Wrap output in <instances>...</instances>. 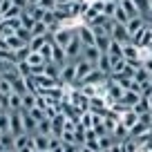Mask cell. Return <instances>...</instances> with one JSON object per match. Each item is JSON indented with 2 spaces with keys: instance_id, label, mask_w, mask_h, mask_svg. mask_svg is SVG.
I'll return each instance as SVG.
<instances>
[{
  "instance_id": "19",
  "label": "cell",
  "mask_w": 152,
  "mask_h": 152,
  "mask_svg": "<svg viewBox=\"0 0 152 152\" xmlns=\"http://www.w3.org/2000/svg\"><path fill=\"white\" fill-rule=\"evenodd\" d=\"M49 139L52 137H45V134H34V148H36V152L38 150H49Z\"/></svg>"
},
{
  "instance_id": "6",
  "label": "cell",
  "mask_w": 152,
  "mask_h": 152,
  "mask_svg": "<svg viewBox=\"0 0 152 152\" xmlns=\"http://www.w3.org/2000/svg\"><path fill=\"white\" fill-rule=\"evenodd\" d=\"M110 36L114 38V40H119V43H132V36H130V31H128V27L125 25H119V23H114V27H112V31H110Z\"/></svg>"
},
{
  "instance_id": "18",
  "label": "cell",
  "mask_w": 152,
  "mask_h": 152,
  "mask_svg": "<svg viewBox=\"0 0 152 152\" xmlns=\"http://www.w3.org/2000/svg\"><path fill=\"white\" fill-rule=\"evenodd\" d=\"M29 139H31V134L29 132H20V134H14V150H23V148L29 145Z\"/></svg>"
},
{
  "instance_id": "17",
  "label": "cell",
  "mask_w": 152,
  "mask_h": 152,
  "mask_svg": "<svg viewBox=\"0 0 152 152\" xmlns=\"http://www.w3.org/2000/svg\"><path fill=\"white\" fill-rule=\"evenodd\" d=\"M96 69H101L103 74H112V56L110 54H101V58H99V63H96Z\"/></svg>"
},
{
  "instance_id": "21",
  "label": "cell",
  "mask_w": 152,
  "mask_h": 152,
  "mask_svg": "<svg viewBox=\"0 0 152 152\" xmlns=\"http://www.w3.org/2000/svg\"><path fill=\"white\" fill-rule=\"evenodd\" d=\"M49 38H52L49 34H45V36H31V40H29V49H31V52H38V49L43 47Z\"/></svg>"
},
{
  "instance_id": "27",
  "label": "cell",
  "mask_w": 152,
  "mask_h": 152,
  "mask_svg": "<svg viewBox=\"0 0 152 152\" xmlns=\"http://www.w3.org/2000/svg\"><path fill=\"white\" fill-rule=\"evenodd\" d=\"M27 63H29L31 67H36V65H45V58H43V54H40V52H29Z\"/></svg>"
},
{
  "instance_id": "11",
  "label": "cell",
  "mask_w": 152,
  "mask_h": 152,
  "mask_svg": "<svg viewBox=\"0 0 152 152\" xmlns=\"http://www.w3.org/2000/svg\"><path fill=\"white\" fill-rule=\"evenodd\" d=\"M20 114H23V125H25V132H29V134H36L38 121L34 119V116L27 112V110H20Z\"/></svg>"
},
{
  "instance_id": "28",
  "label": "cell",
  "mask_w": 152,
  "mask_h": 152,
  "mask_svg": "<svg viewBox=\"0 0 152 152\" xmlns=\"http://www.w3.org/2000/svg\"><path fill=\"white\" fill-rule=\"evenodd\" d=\"M36 105V94L34 92H25L23 94V110H31Z\"/></svg>"
},
{
  "instance_id": "22",
  "label": "cell",
  "mask_w": 152,
  "mask_h": 152,
  "mask_svg": "<svg viewBox=\"0 0 152 152\" xmlns=\"http://www.w3.org/2000/svg\"><path fill=\"white\" fill-rule=\"evenodd\" d=\"M38 134H45V137H52V119H40L38 121V128H36Z\"/></svg>"
},
{
  "instance_id": "43",
  "label": "cell",
  "mask_w": 152,
  "mask_h": 152,
  "mask_svg": "<svg viewBox=\"0 0 152 152\" xmlns=\"http://www.w3.org/2000/svg\"><path fill=\"white\" fill-rule=\"evenodd\" d=\"M5 150H7V148H5V143L0 141V152H5Z\"/></svg>"
},
{
  "instance_id": "41",
  "label": "cell",
  "mask_w": 152,
  "mask_h": 152,
  "mask_svg": "<svg viewBox=\"0 0 152 152\" xmlns=\"http://www.w3.org/2000/svg\"><path fill=\"white\" fill-rule=\"evenodd\" d=\"M18 152H36V150H34V148H29V145H27V148H23V150H18Z\"/></svg>"
},
{
  "instance_id": "31",
  "label": "cell",
  "mask_w": 152,
  "mask_h": 152,
  "mask_svg": "<svg viewBox=\"0 0 152 152\" xmlns=\"http://www.w3.org/2000/svg\"><path fill=\"white\" fill-rule=\"evenodd\" d=\"M112 18H114V23H119V25H128L130 16H128V14H125V11H123V9L119 7V9H116V14H114Z\"/></svg>"
},
{
  "instance_id": "44",
  "label": "cell",
  "mask_w": 152,
  "mask_h": 152,
  "mask_svg": "<svg viewBox=\"0 0 152 152\" xmlns=\"http://www.w3.org/2000/svg\"><path fill=\"white\" fill-rule=\"evenodd\" d=\"M150 14H152V0H150Z\"/></svg>"
},
{
  "instance_id": "20",
  "label": "cell",
  "mask_w": 152,
  "mask_h": 152,
  "mask_svg": "<svg viewBox=\"0 0 152 152\" xmlns=\"http://www.w3.org/2000/svg\"><path fill=\"white\" fill-rule=\"evenodd\" d=\"M0 132H2V134L11 132V119H9V110H0Z\"/></svg>"
},
{
  "instance_id": "24",
  "label": "cell",
  "mask_w": 152,
  "mask_h": 152,
  "mask_svg": "<svg viewBox=\"0 0 152 152\" xmlns=\"http://www.w3.org/2000/svg\"><path fill=\"white\" fill-rule=\"evenodd\" d=\"M20 23H23V27H27L29 31H31V27L38 23V20L31 16V11H29V9H23V14H20Z\"/></svg>"
},
{
  "instance_id": "32",
  "label": "cell",
  "mask_w": 152,
  "mask_h": 152,
  "mask_svg": "<svg viewBox=\"0 0 152 152\" xmlns=\"http://www.w3.org/2000/svg\"><path fill=\"white\" fill-rule=\"evenodd\" d=\"M16 67V63H11V61H5V58H0V76L2 74H7L9 69H14Z\"/></svg>"
},
{
  "instance_id": "2",
  "label": "cell",
  "mask_w": 152,
  "mask_h": 152,
  "mask_svg": "<svg viewBox=\"0 0 152 152\" xmlns=\"http://www.w3.org/2000/svg\"><path fill=\"white\" fill-rule=\"evenodd\" d=\"M83 47H85V45L81 43V38L76 36L74 34V38H72L69 43H67V47H65V54H67V61H78V58L83 56Z\"/></svg>"
},
{
  "instance_id": "25",
  "label": "cell",
  "mask_w": 152,
  "mask_h": 152,
  "mask_svg": "<svg viewBox=\"0 0 152 152\" xmlns=\"http://www.w3.org/2000/svg\"><path fill=\"white\" fill-rule=\"evenodd\" d=\"M11 92H14V81H9L7 76H0V94L9 96Z\"/></svg>"
},
{
  "instance_id": "26",
  "label": "cell",
  "mask_w": 152,
  "mask_h": 152,
  "mask_svg": "<svg viewBox=\"0 0 152 152\" xmlns=\"http://www.w3.org/2000/svg\"><path fill=\"white\" fill-rule=\"evenodd\" d=\"M114 141H116V139H114V134H105V137H99V145H101V150H103V152H107L110 148L114 145Z\"/></svg>"
},
{
  "instance_id": "37",
  "label": "cell",
  "mask_w": 152,
  "mask_h": 152,
  "mask_svg": "<svg viewBox=\"0 0 152 152\" xmlns=\"http://www.w3.org/2000/svg\"><path fill=\"white\" fill-rule=\"evenodd\" d=\"M143 67L148 69V74H152V56L148 58V61H143Z\"/></svg>"
},
{
  "instance_id": "10",
  "label": "cell",
  "mask_w": 152,
  "mask_h": 152,
  "mask_svg": "<svg viewBox=\"0 0 152 152\" xmlns=\"http://www.w3.org/2000/svg\"><path fill=\"white\" fill-rule=\"evenodd\" d=\"M121 123H123V125H125V128H128V130H132L134 125L139 123V114L134 112L132 107H130V110H125V112L121 114Z\"/></svg>"
},
{
  "instance_id": "39",
  "label": "cell",
  "mask_w": 152,
  "mask_h": 152,
  "mask_svg": "<svg viewBox=\"0 0 152 152\" xmlns=\"http://www.w3.org/2000/svg\"><path fill=\"white\" fill-rule=\"evenodd\" d=\"M69 2H74V0H56V5H69Z\"/></svg>"
},
{
  "instance_id": "1",
  "label": "cell",
  "mask_w": 152,
  "mask_h": 152,
  "mask_svg": "<svg viewBox=\"0 0 152 152\" xmlns=\"http://www.w3.org/2000/svg\"><path fill=\"white\" fill-rule=\"evenodd\" d=\"M76 29L74 27H67V25H61L58 29H54L52 31V40L56 45H61V47H67V43H69L72 38H74Z\"/></svg>"
},
{
  "instance_id": "13",
  "label": "cell",
  "mask_w": 152,
  "mask_h": 152,
  "mask_svg": "<svg viewBox=\"0 0 152 152\" xmlns=\"http://www.w3.org/2000/svg\"><path fill=\"white\" fill-rule=\"evenodd\" d=\"M7 110H16V112H20V110H23V94L11 92V94L7 96Z\"/></svg>"
},
{
  "instance_id": "36",
  "label": "cell",
  "mask_w": 152,
  "mask_h": 152,
  "mask_svg": "<svg viewBox=\"0 0 152 152\" xmlns=\"http://www.w3.org/2000/svg\"><path fill=\"white\" fill-rule=\"evenodd\" d=\"M14 5H16V7H20V9H27L29 2H27V0H14Z\"/></svg>"
},
{
  "instance_id": "38",
  "label": "cell",
  "mask_w": 152,
  "mask_h": 152,
  "mask_svg": "<svg viewBox=\"0 0 152 152\" xmlns=\"http://www.w3.org/2000/svg\"><path fill=\"white\" fill-rule=\"evenodd\" d=\"M78 152H94V150H92V148H87V145H81V148H78Z\"/></svg>"
},
{
  "instance_id": "46",
  "label": "cell",
  "mask_w": 152,
  "mask_h": 152,
  "mask_svg": "<svg viewBox=\"0 0 152 152\" xmlns=\"http://www.w3.org/2000/svg\"><path fill=\"white\" fill-rule=\"evenodd\" d=\"M5 152H16V150H5Z\"/></svg>"
},
{
  "instance_id": "45",
  "label": "cell",
  "mask_w": 152,
  "mask_h": 152,
  "mask_svg": "<svg viewBox=\"0 0 152 152\" xmlns=\"http://www.w3.org/2000/svg\"><path fill=\"white\" fill-rule=\"evenodd\" d=\"M38 152H49V150H38Z\"/></svg>"
},
{
  "instance_id": "35",
  "label": "cell",
  "mask_w": 152,
  "mask_h": 152,
  "mask_svg": "<svg viewBox=\"0 0 152 152\" xmlns=\"http://www.w3.org/2000/svg\"><path fill=\"white\" fill-rule=\"evenodd\" d=\"M38 7H43V9H47V11H54L58 5H56V0H40Z\"/></svg>"
},
{
  "instance_id": "33",
  "label": "cell",
  "mask_w": 152,
  "mask_h": 152,
  "mask_svg": "<svg viewBox=\"0 0 152 152\" xmlns=\"http://www.w3.org/2000/svg\"><path fill=\"white\" fill-rule=\"evenodd\" d=\"M134 2H137L141 16H143V14H150V0H134Z\"/></svg>"
},
{
  "instance_id": "16",
  "label": "cell",
  "mask_w": 152,
  "mask_h": 152,
  "mask_svg": "<svg viewBox=\"0 0 152 152\" xmlns=\"http://www.w3.org/2000/svg\"><path fill=\"white\" fill-rule=\"evenodd\" d=\"M119 7L130 16V18H132V16H141V11H139V7H137L134 0H119Z\"/></svg>"
},
{
  "instance_id": "23",
  "label": "cell",
  "mask_w": 152,
  "mask_h": 152,
  "mask_svg": "<svg viewBox=\"0 0 152 152\" xmlns=\"http://www.w3.org/2000/svg\"><path fill=\"white\" fill-rule=\"evenodd\" d=\"M107 54H110L112 58H123V43H119V40H114V38H112Z\"/></svg>"
},
{
  "instance_id": "9",
  "label": "cell",
  "mask_w": 152,
  "mask_h": 152,
  "mask_svg": "<svg viewBox=\"0 0 152 152\" xmlns=\"http://www.w3.org/2000/svg\"><path fill=\"white\" fill-rule=\"evenodd\" d=\"M128 31H130V36H134V34H139V31H143L145 29V20H143V16H132V18L128 20Z\"/></svg>"
},
{
  "instance_id": "34",
  "label": "cell",
  "mask_w": 152,
  "mask_h": 152,
  "mask_svg": "<svg viewBox=\"0 0 152 152\" xmlns=\"http://www.w3.org/2000/svg\"><path fill=\"white\" fill-rule=\"evenodd\" d=\"M29 11H31V16H34V18H36V20H43V16H45V11H47V9H43V7H29Z\"/></svg>"
},
{
  "instance_id": "42",
  "label": "cell",
  "mask_w": 152,
  "mask_h": 152,
  "mask_svg": "<svg viewBox=\"0 0 152 152\" xmlns=\"http://www.w3.org/2000/svg\"><path fill=\"white\" fill-rule=\"evenodd\" d=\"M145 99H148V105H150V110H152V94H148Z\"/></svg>"
},
{
  "instance_id": "8",
  "label": "cell",
  "mask_w": 152,
  "mask_h": 152,
  "mask_svg": "<svg viewBox=\"0 0 152 152\" xmlns=\"http://www.w3.org/2000/svg\"><path fill=\"white\" fill-rule=\"evenodd\" d=\"M9 119H11V134H20V132H25L23 114H20V112H16V110H9Z\"/></svg>"
},
{
  "instance_id": "3",
  "label": "cell",
  "mask_w": 152,
  "mask_h": 152,
  "mask_svg": "<svg viewBox=\"0 0 152 152\" xmlns=\"http://www.w3.org/2000/svg\"><path fill=\"white\" fill-rule=\"evenodd\" d=\"M61 85H74L76 83V63L67 61L65 65L61 67Z\"/></svg>"
},
{
  "instance_id": "4",
  "label": "cell",
  "mask_w": 152,
  "mask_h": 152,
  "mask_svg": "<svg viewBox=\"0 0 152 152\" xmlns=\"http://www.w3.org/2000/svg\"><path fill=\"white\" fill-rule=\"evenodd\" d=\"M76 36L81 38V43L85 45V47L87 45H96V31L87 23H83L81 27H76Z\"/></svg>"
},
{
  "instance_id": "14",
  "label": "cell",
  "mask_w": 152,
  "mask_h": 152,
  "mask_svg": "<svg viewBox=\"0 0 152 152\" xmlns=\"http://www.w3.org/2000/svg\"><path fill=\"white\" fill-rule=\"evenodd\" d=\"M141 99H143V94H141V92H132V90H125V92H123V99H121V101H123V103L128 105V107H134V105H137V103H139Z\"/></svg>"
},
{
  "instance_id": "12",
  "label": "cell",
  "mask_w": 152,
  "mask_h": 152,
  "mask_svg": "<svg viewBox=\"0 0 152 152\" xmlns=\"http://www.w3.org/2000/svg\"><path fill=\"white\" fill-rule=\"evenodd\" d=\"M101 54H103V52H101V49L96 47V45H87V47H83V58H87V61H90V63H94V65L99 63Z\"/></svg>"
},
{
  "instance_id": "29",
  "label": "cell",
  "mask_w": 152,
  "mask_h": 152,
  "mask_svg": "<svg viewBox=\"0 0 152 152\" xmlns=\"http://www.w3.org/2000/svg\"><path fill=\"white\" fill-rule=\"evenodd\" d=\"M16 69H18V74L23 76V78L25 76H31V65H29L27 61H18L16 63Z\"/></svg>"
},
{
  "instance_id": "47",
  "label": "cell",
  "mask_w": 152,
  "mask_h": 152,
  "mask_svg": "<svg viewBox=\"0 0 152 152\" xmlns=\"http://www.w3.org/2000/svg\"><path fill=\"white\" fill-rule=\"evenodd\" d=\"M0 137H2V132H0Z\"/></svg>"
},
{
  "instance_id": "40",
  "label": "cell",
  "mask_w": 152,
  "mask_h": 152,
  "mask_svg": "<svg viewBox=\"0 0 152 152\" xmlns=\"http://www.w3.org/2000/svg\"><path fill=\"white\" fill-rule=\"evenodd\" d=\"M27 2H29V7H36L38 2H40V0H27ZM29 7H27V9H29Z\"/></svg>"
},
{
  "instance_id": "7",
  "label": "cell",
  "mask_w": 152,
  "mask_h": 152,
  "mask_svg": "<svg viewBox=\"0 0 152 152\" xmlns=\"http://www.w3.org/2000/svg\"><path fill=\"white\" fill-rule=\"evenodd\" d=\"M5 40H7V47L11 49V52H18V49H23V47H27V40L25 38H20L18 34H9V36H5Z\"/></svg>"
},
{
  "instance_id": "5",
  "label": "cell",
  "mask_w": 152,
  "mask_h": 152,
  "mask_svg": "<svg viewBox=\"0 0 152 152\" xmlns=\"http://www.w3.org/2000/svg\"><path fill=\"white\" fill-rule=\"evenodd\" d=\"M74 63H76V83H83V81H85V76L96 67L94 63H90L87 58H83V56L78 58V61H74Z\"/></svg>"
},
{
  "instance_id": "30",
  "label": "cell",
  "mask_w": 152,
  "mask_h": 152,
  "mask_svg": "<svg viewBox=\"0 0 152 152\" xmlns=\"http://www.w3.org/2000/svg\"><path fill=\"white\" fill-rule=\"evenodd\" d=\"M47 31H49V27L43 23V20H38V23L31 27V36H45Z\"/></svg>"
},
{
  "instance_id": "15",
  "label": "cell",
  "mask_w": 152,
  "mask_h": 152,
  "mask_svg": "<svg viewBox=\"0 0 152 152\" xmlns=\"http://www.w3.org/2000/svg\"><path fill=\"white\" fill-rule=\"evenodd\" d=\"M139 54H141V47H137L134 43H125L123 45V58L125 61H137Z\"/></svg>"
}]
</instances>
